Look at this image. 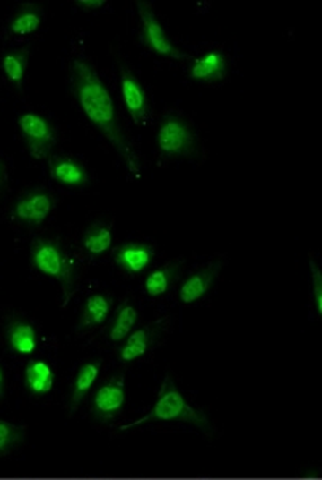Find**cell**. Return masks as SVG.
<instances>
[{
  "label": "cell",
  "instance_id": "obj_5",
  "mask_svg": "<svg viewBox=\"0 0 322 480\" xmlns=\"http://www.w3.org/2000/svg\"><path fill=\"white\" fill-rule=\"evenodd\" d=\"M136 10L140 16L142 30H140V42L151 52L158 53L165 58L172 60H187V53L181 52L178 47L172 44V40L165 34L164 26L161 24L158 16L152 10V5L146 0H136Z\"/></svg>",
  "mask_w": 322,
  "mask_h": 480
},
{
  "label": "cell",
  "instance_id": "obj_3",
  "mask_svg": "<svg viewBox=\"0 0 322 480\" xmlns=\"http://www.w3.org/2000/svg\"><path fill=\"white\" fill-rule=\"evenodd\" d=\"M30 263L42 274L60 282L63 306H66L75 292L77 270L60 242L52 239L34 240L30 244Z\"/></svg>",
  "mask_w": 322,
  "mask_h": 480
},
{
  "label": "cell",
  "instance_id": "obj_16",
  "mask_svg": "<svg viewBox=\"0 0 322 480\" xmlns=\"http://www.w3.org/2000/svg\"><path fill=\"white\" fill-rule=\"evenodd\" d=\"M55 372L44 360H30L24 368V386L32 396H46L53 390Z\"/></svg>",
  "mask_w": 322,
  "mask_h": 480
},
{
  "label": "cell",
  "instance_id": "obj_12",
  "mask_svg": "<svg viewBox=\"0 0 322 480\" xmlns=\"http://www.w3.org/2000/svg\"><path fill=\"white\" fill-rule=\"evenodd\" d=\"M223 268L222 261H215V263L209 264L207 268L199 270L195 274H191L189 278L181 284L180 288V301L185 304H193L196 301L204 298L207 293L210 292V288L215 284L220 270Z\"/></svg>",
  "mask_w": 322,
  "mask_h": 480
},
{
  "label": "cell",
  "instance_id": "obj_18",
  "mask_svg": "<svg viewBox=\"0 0 322 480\" xmlns=\"http://www.w3.org/2000/svg\"><path fill=\"white\" fill-rule=\"evenodd\" d=\"M44 12L38 4H23L12 18L8 30L15 36H30L40 28Z\"/></svg>",
  "mask_w": 322,
  "mask_h": 480
},
{
  "label": "cell",
  "instance_id": "obj_8",
  "mask_svg": "<svg viewBox=\"0 0 322 480\" xmlns=\"http://www.w3.org/2000/svg\"><path fill=\"white\" fill-rule=\"evenodd\" d=\"M55 207V197L46 189H30L18 197L12 217L22 225L40 226L52 213Z\"/></svg>",
  "mask_w": 322,
  "mask_h": 480
},
{
  "label": "cell",
  "instance_id": "obj_20",
  "mask_svg": "<svg viewBox=\"0 0 322 480\" xmlns=\"http://www.w3.org/2000/svg\"><path fill=\"white\" fill-rule=\"evenodd\" d=\"M83 245L91 256L103 255L113 245V227L101 221L93 223L83 233Z\"/></svg>",
  "mask_w": 322,
  "mask_h": 480
},
{
  "label": "cell",
  "instance_id": "obj_27",
  "mask_svg": "<svg viewBox=\"0 0 322 480\" xmlns=\"http://www.w3.org/2000/svg\"><path fill=\"white\" fill-rule=\"evenodd\" d=\"M5 181H7V168H5V164L0 160V193L5 186Z\"/></svg>",
  "mask_w": 322,
  "mask_h": 480
},
{
  "label": "cell",
  "instance_id": "obj_4",
  "mask_svg": "<svg viewBox=\"0 0 322 480\" xmlns=\"http://www.w3.org/2000/svg\"><path fill=\"white\" fill-rule=\"evenodd\" d=\"M158 148L162 158H187L197 156L199 143L189 122L178 114H167L159 125Z\"/></svg>",
  "mask_w": 322,
  "mask_h": 480
},
{
  "label": "cell",
  "instance_id": "obj_11",
  "mask_svg": "<svg viewBox=\"0 0 322 480\" xmlns=\"http://www.w3.org/2000/svg\"><path fill=\"white\" fill-rule=\"evenodd\" d=\"M48 170L53 180L68 188H83L91 180L85 167L77 159L68 156H50Z\"/></svg>",
  "mask_w": 322,
  "mask_h": 480
},
{
  "label": "cell",
  "instance_id": "obj_28",
  "mask_svg": "<svg viewBox=\"0 0 322 480\" xmlns=\"http://www.w3.org/2000/svg\"><path fill=\"white\" fill-rule=\"evenodd\" d=\"M4 390H5V376H4V370L0 367V399L4 398Z\"/></svg>",
  "mask_w": 322,
  "mask_h": 480
},
{
  "label": "cell",
  "instance_id": "obj_23",
  "mask_svg": "<svg viewBox=\"0 0 322 480\" xmlns=\"http://www.w3.org/2000/svg\"><path fill=\"white\" fill-rule=\"evenodd\" d=\"M136 322H138V313H136V309L132 304H128V303L124 301L120 304L119 309H117L113 323L109 327V339L113 343L124 341L132 333Z\"/></svg>",
  "mask_w": 322,
  "mask_h": 480
},
{
  "label": "cell",
  "instance_id": "obj_22",
  "mask_svg": "<svg viewBox=\"0 0 322 480\" xmlns=\"http://www.w3.org/2000/svg\"><path fill=\"white\" fill-rule=\"evenodd\" d=\"M30 64V47L16 48L12 52L5 53L2 58V69L7 75L8 81L22 89L24 74Z\"/></svg>",
  "mask_w": 322,
  "mask_h": 480
},
{
  "label": "cell",
  "instance_id": "obj_26",
  "mask_svg": "<svg viewBox=\"0 0 322 480\" xmlns=\"http://www.w3.org/2000/svg\"><path fill=\"white\" fill-rule=\"evenodd\" d=\"M75 5L85 10V12H91V10H98V8L105 7V0H77Z\"/></svg>",
  "mask_w": 322,
  "mask_h": 480
},
{
  "label": "cell",
  "instance_id": "obj_1",
  "mask_svg": "<svg viewBox=\"0 0 322 480\" xmlns=\"http://www.w3.org/2000/svg\"><path fill=\"white\" fill-rule=\"evenodd\" d=\"M71 89L85 116L113 144L130 173L142 170L135 150L124 135L113 98L89 61L74 60L71 68Z\"/></svg>",
  "mask_w": 322,
  "mask_h": 480
},
{
  "label": "cell",
  "instance_id": "obj_21",
  "mask_svg": "<svg viewBox=\"0 0 322 480\" xmlns=\"http://www.w3.org/2000/svg\"><path fill=\"white\" fill-rule=\"evenodd\" d=\"M152 341H154V329H140V330L132 331L124 339V345L119 347V359L122 362H132L142 357L150 351Z\"/></svg>",
  "mask_w": 322,
  "mask_h": 480
},
{
  "label": "cell",
  "instance_id": "obj_19",
  "mask_svg": "<svg viewBox=\"0 0 322 480\" xmlns=\"http://www.w3.org/2000/svg\"><path fill=\"white\" fill-rule=\"evenodd\" d=\"M181 270H183L181 261H172L159 270H152L150 276L144 279V290L150 296L164 295L175 284V280L180 276Z\"/></svg>",
  "mask_w": 322,
  "mask_h": 480
},
{
  "label": "cell",
  "instance_id": "obj_17",
  "mask_svg": "<svg viewBox=\"0 0 322 480\" xmlns=\"http://www.w3.org/2000/svg\"><path fill=\"white\" fill-rule=\"evenodd\" d=\"M101 372V360H91L81 365L77 375H75L74 384H73V392L69 399V412L71 415L79 408L83 399L91 392L93 384L98 380Z\"/></svg>",
  "mask_w": 322,
  "mask_h": 480
},
{
  "label": "cell",
  "instance_id": "obj_13",
  "mask_svg": "<svg viewBox=\"0 0 322 480\" xmlns=\"http://www.w3.org/2000/svg\"><path fill=\"white\" fill-rule=\"evenodd\" d=\"M228 74V63L222 52H210L196 58L189 68V77L199 82H220Z\"/></svg>",
  "mask_w": 322,
  "mask_h": 480
},
{
  "label": "cell",
  "instance_id": "obj_6",
  "mask_svg": "<svg viewBox=\"0 0 322 480\" xmlns=\"http://www.w3.org/2000/svg\"><path fill=\"white\" fill-rule=\"evenodd\" d=\"M18 125L30 158L40 160L52 156L53 148L57 144V132L46 117L34 113L22 114Z\"/></svg>",
  "mask_w": 322,
  "mask_h": 480
},
{
  "label": "cell",
  "instance_id": "obj_25",
  "mask_svg": "<svg viewBox=\"0 0 322 480\" xmlns=\"http://www.w3.org/2000/svg\"><path fill=\"white\" fill-rule=\"evenodd\" d=\"M309 274H311V280H313L316 313L322 315V270L313 256H309Z\"/></svg>",
  "mask_w": 322,
  "mask_h": 480
},
{
  "label": "cell",
  "instance_id": "obj_2",
  "mask_svg": "<svg viewBox=\"0 0 322 480\" xmlns=\"http://www.w3.org/2000/svg\"><path fill=\"white\" fill-rule=\"evenodd\" d=\"M152 421H181V423H189V424H195L196 428L201 429L204 433H210V421L205 413L197 410L193 406H189L187 402V399L181 396L180 390L177 388V384L173 383L172 378L167 376L162 384H161V390H159L158 400L152 407L148 415H144L142 418L134 421V423H128L120 426V433L128 431V429L136 428V426H142L146 423H152Z\"/></svg>",
  "mask_w": 322,
  "mask_h": 480
},
{
  "label": "cell",
  "instance_id": "obj_24",
  "mask_svg": "<svg viewBox=\"0 0 322 480\" xmlns=\"http://www.w3.org/2000/svg\"><path fill=\"white\" fill-rule=\"evenodd\" d=\"M26 428L0 420V457H5L10 451L23 442Z\"/></svg>",
  "mask_w": 322,
  "mask_h": 480
},
{
  "label": "cell",
  "instance_id": "obj_15",
  "mask_svg": "<svg viewBox=\"0 0 322 480\" xmlns=\"http://www.w3.org/2000/svg\"><path fill=\"white\" fill-rule=\"evenodd\" d=\"M113 309V298L103 295V293H95L91 295L85 303H83L81 319L77 323V330H91L95 327H100L106 322L108 315Z\"/></svg>",
  "mask_w": 322,
  "mask_h": 480
},
{
  "label": "cell",
  "instance_id": "obj_14",
  "mask_svg": "<svg viewBox=\"0 0 322 480\" xmlns=\"http://www.w3.org/2000/svg\"><path fill=\"white\" fill-rule=\"evenodd\" d=\"M5 338L10 349L20 356H30L38 349V331L32 323L22 319H13L7 323Z\"/></svg>",
  "mask_w": 322,
  "mask_h": 480
},
{
  "label": "cell",
  "instance_id": "obj_9",
  "mask_svg": "<svg viewBox=\"0 0 322 480\" xmlns=\"http://www.w3.org/2000/svg\"><path fill=\"white\" fill-rule=\"evenodd\" d=\"M120 89L124 103L135 125H144L150 116V105L143 83L130 69L120 66Z\"/></svg>",
  "mask_w": 322,
  "mask_h": 480
},
{
  "label": "cell",
  "instance_id": "obj_7",
  "mask_svg": "<svg viewBox=\"0 0 322 480\" xmlns=\"http://www.w3.org/2000/svg\"><path fill=\"white\" fill-rule=\"evenodd\" d=\"M126 378L124 373L114 375L101 384L91 399V416L100 423H109L119 416L126 406Z\"/></svg>",
  "mask_w": 322,
  "mask_h": 480
},
{
  "label": "cell",
  "instance_id": "obj_10",
  "mask_svg": "<svg viewBox=\"0 0 322 480\" xmlns=\"http://www.w3.org/2000/svg\"><path fill=\"white\" fill-rule=\"evenodd\" d=\"M154 256L156 250L152 245L138 242L122 244L119 247L114 248L113 252L114 263L128 274H138L146 270L152 263Z\"/></svg>",
  "mask_w": 322,
  "mask_h": 480
}]
</instances>
